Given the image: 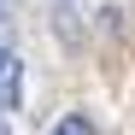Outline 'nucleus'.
<instances>
[{"mask_svg":"<svg viewBox=\"0 0 135 135\" xmlns=\"http://www.w3.org/2000/svg\"><path fill=\"white\" fill-rule=\"evenodd\" d=\"M18 94H24V65H18V53L0 41V106H18Z\"/></svg>","mask_w":135,"mask_h":135,"instance_id":"f257e3e1","label":"nucleus"},{"mask_svg":"<svg viewBox=\"0 0 135 135\" xmlns=\"http://www.w3.org/2000/svg\"><path fill=\"white\" fill-rule=\"evenodd\" d=\"M53 135H94V123H88L82 112H71V118H59V123H53Z\"/></svg>","mask_w":135,"mask_h":135,"instance_id":"f03ea898","label":"nucleus"},{"mask_svg":"<svg viewBox=\"0 0 135 135\" xmlns=\"http://www.w3.org/2000/svg\"><path fill=\"white\" fill-rule=\"evenodd\" d=\"M0 135H6V129H0Z\"/></svg>","mask_w":135,"mask_h":135,"instance_id":"7ed1b4c3","label":"nucleus"}]
</instances>
